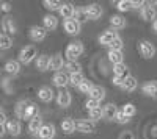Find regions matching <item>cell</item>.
Masks as SVG:
<instances>
[{"label": "cell", "instance_id": "obj_32", "mask_svg": "<svg viewBox=\"0 0 157 139\" xmlns=\"http://www.w3.org/2000/svg\"><path fill=\"white\" fill-rule=\"evenodd\" d=\"M88 12H86V8L85 6H80V8H75V14H74V20H77L78 23H82L85 20H88Z\"/></svg>", "mask_w": 157, "mask_h": 139}, {"label": "cell", "instance_id": "obj_44", "mask_svg": "<svg viewBox=\"0 0 157 139\" xmlns=\"http://www.w3.org/2000/svg\"><path fill=\"white\" fill-rule=\"evenodd\" d=\"M124 80H126V78H123V77H118V75H113L112 83H113L115 86H118V87H121V86L124 84Z\"/></svg>", "mask_w": 157, "mask_h": 139}, {"label": "cell", "instance_id": "obj_28", "mask_svg": "<svg viewBox=\"0 0 157 139\" xmlns=\"http://www.w3.org/2000/svg\"><path fill=\"white\" fill-rule=\"evenodd\" d=\"M61 131H63L64 134H72L74 131H77V130H75V122H74L72 119H64V120H61Z\"/></svg>", "mask_w": 157, "mask_h": 139}, {"label": "cell", "instance_id": "obj_41", "mask_svg": "<svg viewBox=\"0 0 157 139\" xmlns=\"http://www.w3.org/2000/svg\"><path fill=\"white\" fill-rule=\"evenodd\" d=\"M110 47V50H121V52H123V47H124V42H123V39H121V37L120 36H118L116 37V39L109 45Z\"/></svg>", "mask_w": 157, "mask_h": 139}, {"label": "cell", "instance_id": "obj_5", "mask_svg": "<svg viewBox=\"0 0 157 139\" xmlns=\"http://www.w3.org/2000/svg\"><path fill=\"white\" fill-rule=\"evenodd\" d=\"M75 130L78 133H83V134H90V133H94L96 131V122L93 120H77L75 122Z\"/></svg>", "mask_w": 157, "mask_h": 139}, {"label": "cell", "instance_id": "obj_14", "mask_svg": "<svg viewBox=\"0 0 157 139\" xmlns=\"http://www.w3.org/2000/svg\"><path fill=\"white\" fill-rule=\"evenodd\" d=\"M116 37H118V31H115V30H105L99 36V44L101 45H110L116 39Z\"/></svg>", "mask_w": 157, "mask_h": 139}, {"label": "cell", "instance_id": "obj_20", "mask_svg": "<svg viewBox=\"0 0 157 139\" xmlns=\"http://www.w3.org/2000/svg\"><path fill=\"white\" fill-rule=\"evenodd\" d=\"M43 27L49 31H52V30H57V27H58V19L55 17V16H52V14H46L44 17H43Z\"/></svg>", "mask_w": 157, "mask_h": 139}, {"label": "cell", "instance_id": "obj_21", "mask_svg": "<svg viewBox=\"0 0 157 139\" xmlns=\"http://www.w3.org/2000/svg\"><path fill=\"white\" fill-rule=\"evenodd\" d=\"M6 131L11 134V136H19L21 131H22V125L19 120H8L6 123Z\"/></svg>", "mask_w": 157, "mask_h": 139}, {"label": "cell", "instance_id": "obj_1", "mask_svg": "<svg viewBox=\"0 0 157 139\" xmlns=\"http://www.w3.org/2000/svg\"><path fill=\"white\" fill-rule=\"evenodd\" d=\"M83 50H85V47H83V44L80 41H72V42L68 44L66 50H64V56H66L69 61H75L78 56L83 53Z\"/></svg>", "mask_w": 157, "mask_h": 139}, {"label": "cell", "instance_id": "obj_31", "mask_svg": "<svg viewBox=\"0 0 157 139\" xmlns=\"http://www.w3.org/2000/svg\"><path fill=\"white\" fill-rule=\"evenodd\" d=\"M85 80H86V78L83 77L82 72H78V73H71V75H69V84L74 86V87H77V89H78V86H80Z\"/></svg>", "mask_w": 157, "mask_h": 139}, {"label": "cell", "instance_id": "obj_19", "mask_svg": "<svg viewBox=\"0 0 157 139\" xmlns=\"http://www.w3.org/2000/svg\"><path fill=\"white\" fill-rule=\"evenodd\" d=\"M85 8H86V12H88V17L91 20H98L102 16V8L98 3H91V5H88Z\"/></svg>", "mask_w": 157, "mask_h": 139}, {"label": "cell", "instance_id": "obj_4", "mask_svg": "<svg viewBox=\"0 0 157 139\" xmlns=\"http://www.w3.org/2000/svg\"><path fill=\"white\" fill-rule=\"evenodd\" d=\"M29 36H30V39L33 42H41V41L46 39L47 30L44 27H41V25H33V27L30 28V31H29Z\"/></svg>", "mask_w": 157, "mask_h": 139}, {"label": "cell", "instance_id": "obj_12", "mask_svg": "<svg viewBox=\"0 0 157 139\" xmlns=\"http://www.w3.org/2000/svg\"><path fill=\"white\" fill-rule=\"evenodd\" d=\"M63 66H66V62H64V59H63V56H61L60 53H57V55H54V56H50L49 70H52V72L57 73V72H61Z\"/></svg>", "mask_w": 157, "mask_h": 139}, {"label": "cell", "instance_id": "obj_45", "mask_svg": "<svg viewBox=\"0 0 157 139\" xmlns=\"http://www.w3.org/2000/svg\"><path fill=\"white\" fill-rule=\"evenodd\" d=\"M0 9H2L3 12H10V11L13 9V6H11L8 2H2V3H0Z\"/></svg>", "mask_w": 157, "mask_h": 139}, {"label": "cell", "instance_id": "obj_11", "mask_svg": "<svg viewBox=\"0 0 157 139\" xmlns=\"http://www.w3.org/2000/svg\"><path fill=\"white\" fill-rule=\"evenodd\" d=\"M54 97H55V92L52 91L50 86H41V87H39V91H38V98L41 100V102L49 103V102H52V100H54Z\"/></svg>", "mask_w": 157, "mask_h": 139}, {"label": "cell", "instance_id": "obj_43", "mask_svg": "<svg viewBox=\"0 0 157 139\" xmlns=\"http://www.w3.org/2000/svg\"><path fill=\"white\" fill-rule=\"evenodd\" d=\"M85 106H86L88 111H91V109L101 108V102H98V100H94V98H88V100H86V103H85Z\"/></svg>", "mask_w": 157, "mask_h": 139}, {"label": "cell", "instance_id": "obj_36", "mask_svg": "<svg viewBox=\"0 0 157 139\" xmlns=\"http://www.w3.org/2000/svg\"><path fill=\"white\" fill-rule=\"evenodd\" d=\"M64 67H66V70L69 72V75H71V73H78V72H82V66L78 64L77 61H68Z\"/></svg>", "mask_w": 157, "mask_h": 139}, {"label": "cell", "instance_id": "obj_23", "mask_svg": "<svg viewBox=\"0 0 157 139\" xmlns=\"http://www.w3.org/2000/svg\"><path fill=\"white\" fill-rule=\"evenodd\" d=\"M5 70L10 73V75H17L21 72V62L19 61H14V59H10L5 62Z\"/></svg>", "mask_w": 157, "mask_h": 139}, {"label": "cell", "instance_id": "obj_48", "mask_svg": "<svg viewBox=\"0 0 157 139\" xmlns=\"http://www.w3.org/2000/svg\"><path fill=\"white\" fill-rule=\"evenodd\" d=\"M152 30H154V31L157 33V19H155V20L152 22Z\"/></svg>", "mask_w": 157, "mask_h": 139}, {"label": "cell", "instance_id": "obj_35", "mask_svg": "<svg viewBox=\"0 0 157 139\" xmlns=\"http://www.w3.org/2000/svg\"><path fill=\"white\" fill-rule=\"evenodd\" d=\"M43 5H44V8L49 9V11H58L63 3H61V2H57V0H44Z\"/></svg>", "mask_w": 157, "mask_h": 139}, {"label": "cell", "instance_id": "obj_3", "mask_svg": "<svg viewBox=\"0 0 157 139\" xmlns=\"http://www.w3.org/2000/svg\"><path fill=\"white\" fill-rule=\"evenodd\" d=\"M138 50H140V55L145 58V59H152L154 56H155V47H154V44H151L149 41H140L138 42Z\"/></svg>", "mask_w": 157, "mask_h": 139}, {"label": "cell", "instance_id": "obj_47", "mask_svg": "<svg viewBox=\"0 0 157 139\" xmlns=\"http://www.w3.org/2000/svg\"><path fill=\"white\" fill-rule=\"evenodd\" d=\"M120 139H135V137H134V134L130 133V131H123L120 134Z\"/></svg>", "mask_w": 157, "mask_h": 139}, {"label": "cell", "instance_id": "obj_15", "mask_svg": "<svg viewBox=\"0 0 157 139\" xmlns=\"http://www.w3.org/2000/svg\"><path fill=\"white\" fill-rule=\"evenodd\" d=\"M102 111H104V119L105 120H115L116 119V114L120 112V109L116 108L115 103H107L102 106Z\"/></svg>", "mask_w": 157, "mask_h": 139}, {"label": "cell", "instance_id": "obj_6", "mask_svg": "<svg viewBox=\"0 0 157 139\" xmlns=\"http://www.w3.org/2000/svg\"><path fill=\"white\" fill-rule=\"evenodd\" d=\"M63 28H64V31H66L68 34L77 36L78 33L82 31V23H78V22L74 20V19H69V20H64V22H63Z\"/></svg>", "mask_w": 157, "mask_h": 139}, {"label": "cell", "instance_id": "obj_27", "mask_svg": "<svg viewBox=\"0 0 157 139\" xmlns=\"http://www.w3.org/2000/svg\"><path fill=\"white\" fill-rule=\"evenodd\" d=\"M88 95H90V98H94L98 102H102V100L105 98V89H104L102 86H94Z\"/></svg>", "mask_w": 157, "mask_h": 139}, {"label": "cell", "instance_id": "obj_25", "mask_svg": "<svg viewBox=\"0 0 157 139\" xmlns=\"http://www.w3.org/2000/svg\"><path fill=\"white\" fill-rule=\"evenodd\" d=\"M43 119L41 117H35V119H32L30 122H29V131L32 133V134H38L39 133V130H41L43 128Z\"/></svg>", "mask_w": 157, "mask_h": 139}, {"label": "cell", "instance_id": "obj_24", "mask_svg": "<svg viewBox=\"0 0 157 139\" xmlns=\"http://www.w3.org/2000/svg\"><path fill=\"white\" fill-rule=\"evenodd\" d=\"M30 103H32V102H29V100H21V102L16 103L14 112H16V116H17L19 119H24V117H25V111H27V108H29Z\"/></svg>", "mask_w": 157, "mask_h": 139}, {"label": "cell", "instance_id": "obj_37", "mask_svg": "<svg viewBox=\"0 0 157 139\" xmlns=\"http://www.w3.org/2000/svg\"><path fill=\"white\" fill-rule=\"evenodd\" d=\"M121 111L124 112L127 117H134V116H135V112H137V106H135L134 103H126V105L123 106Z\"/></svg>", "mask_w": 157, "mask_h": 139}, {"label": "cell", "instance_id": "obj_30", "mask_svg": "<svg viewBox=\"0 0 157 139\" xmlns=\"http://www.w3.org/2000/svg\"><path fill=\"white\" fill-rule=\"evenodd\" d=\"M113 75L127 78V77H129V67L124 64V62H121V64H115V66H113Z\"/></svg>", "mask_w": 157, "mask_h": 139}, {"label": "cell", "instance_id": "obj_42", "mask_svg": "<svg viewBox=\"0 0 157 139\" xmlns=\"http://www.w3.org/2000/svg\"><path fill=\"white\" fill-rule=\"evenodd\" d=\"M129 120H130V117H127L123 111L118 112V114H116V119H115V122L120 123V125H126V123H129Z\"/></svg>", "mask_w": 157, "mask_h": 139}, {"label": "cell", "instance_id": "obj_40", "mask_svg": "<svg viewBox=\"0 0 157 139\" xmlns=\"http://www.w3.org/2000/svg\"><path fill=\"white\" fill-rule=\"evenodd\" d=\"M93 87H94V84H93V83H91L90 80H85L80 86H78V91H80L82 94H90Z\"/></svg>", "mask_w": 157, "mask_h": 139}, {"label": "cell", "instance_id": "obj_33", "mask_svg": "<svg viewBox=\"0 0 157 139\" xmlns=\"http://www.w3.org/2000/svg\"><path fill=\"white\" fill-rule=\"evenodd\" d=\"M11 47H13V37L5 34V33H2V34H0V48H2V50H8Z\"/></svg>", "mask_w": 157, "mask_h": 139}, {"label": "cell", "instance_id": "obj_29", "mask_svg": "<svg viewBox=\"0 0 157 139\" xmlns=\"http://www.w3.org/2000/svg\"><path fill=\"white\" fill-rule=\"evenodd\" d=\"M123 58H124V55H123L121 50H109V61L113 62V66L115 64H121Z\"/></svg>", "mask_w": 157, "mask_h": 139}, {"label": "cell", "instance_id": "obj_13", "mask_svg": "<svg viewBox=\"0 0 157 139\" xmlns=\"http://www.w3.org/2000/svg\"><path fill=\"white\" fill-rule=\"evenodd\" d=\"M39 139H54L55 137V125L54 123H44L43 128L38 133Z\"/></svg>", "mask_w": 157, "mask_h": 139}, {"label": "cell", "instance_id": "obj_8", "mask_svg": "<svg viewBox=\"0 0 157 139\" xmlns=\"http://www.w3.org/2000/svg\"><path fill=\"white\" fill-rule=\"evenodd\" d=\"M140 12H141L143 20H146V22H154L157 19V11L152 6V3H146L145 6L140 9Z\"/></svg>", "mask_w": 157, "mask_h": 139}, {"label": "cell", "instance_id": "obj_34", "mask_svg": "<svg viewBox=\"0 0 157 139\" xmlns=\"http://www.w3.org/2000/svg\"><path fill=\"white\" fill-rule=\"evenodd\" d=\"M38 116H39V114H38V105H36V103H30L29 108H27V111H25V117H24V119L32 120V119H35V117H38Z\"/></svg>", "mask_w": 157, "mask_h": 139}, {"label": "cell", "instance_id": "obj_16", "mask_svg": "<svg viewBox=\"0 0 157 139\" xmlns=\"http://www.w3.org/2000/svg\"><path fill=\"white\" fill-rule=\"evenodd\" d=\"M52 81H54V84L57 87H60V89H64L68 84H69V75H66L64 72H57L54 75V78H52Z\"/></svg>", "mask_w": 157, "mask_h": 139}, {"label": "cell", "instance_id": "obj_22", "mask_svg": "<svg viewBox=\"0 0 157 139\" xmlns=\"http://www.w3.org/2000/svg\"><path fill=\"white\" fill-rule=\"evenodd\" d=\"M137 86H138V81L135 77H132V75H129V77L124 80V84L121 86V89L126 91V92H134L137 89Z\"/></svg>", "mask_w": 157, "mask_h": 139}, {"label": "cell", "instance_id": "obj_38", "mask_svg": "<svg viewBox=\"0 0 157 139\" xmlns=\"http://www.w3.org/2000/svg\"><path fill=\"white\" fill-rule=\"evenodd\" d=\"M116 8L120 11H130L132 9V0H120V2H116Z\"/></svg>", "mask_w": 157, "mask_h": 139}, {"label": "cell", "instance_id": "obj_2", "mask_svg": "<svg viewBox=\"0 0 157 139\" xmlns=\"http://www.w3.org/2000/svg\"><path fill=\"white\" fill-rule=\"evenodd\" d=\"M38 58V50L35 45H25L19 52V62L21 64H30L33 59Z\"/></svg>", "mask_w": 157, "mask_h": 139}, {"label": "cell", "instance_id": "obj_26", "mask_svg": "<svg viewBox=\"0 0 157 139\" xmlns=\"http://www.w3.org/2000/svg\"><path fill=\"white\" fill-rule=\"evenodd\" d=\"M110 25L113 27V30H121L126 27V19L120 14H113L110 17Z\"/></svg>", "mask_w": 157, "mask_h": 139}, {"label": "cell", "instance_id": "obj_39", "mask_svg": "<svg viewBox=\"0 0 157 139\" xmlns=\"http://www.w3.org/2000/svg\"><path fill=\"white\" fill-rule=\"evenodd\" d=\"M88 116H90V120L96 122V120H99L101 117H104V111H102V108L91 109V111H88Z\"/></svg>", "mask_w": 157, "mask_h": 139}, {"label": "cell", "instance_id": "obj_17", "mask_svg": "<svg viewBox=\"0 0 157 139\" xmlns=\"http://www.w3.org/2000/svg\"><path fill=\"white\" fill-rule=\"evenodd\" d=\"M60 16L64 19V20H69V19H74V14H75V8L72 3H63L61 8L58 9Z\"/></svg>", "mask_w": 157, "mask_h": 139}, {"label": "cell", "instance_id": "obj_10", "mask_svg": "<svg viewBox=\"0 0 157 139\" xmlns=\"http://www.w3.org/2000/svg\"><path fill=\"white\" fill-rule=\"evenodd\" d=\"M57 103H58V106H61V108H68V106L72 103V95H71V92L66 91V89H60V92L57 94Z\"/></svg>", "mask_w": 157, "mask_h": 139}, {"label": "cell", "instance_id": "obj_18", "mask_svg": "<svg viewBox=\"0 0 157 139\" xmlns=\"http://www.w3.org/2000/svg\"><path fill=\"white\" fill-rule=\"evenodd\" d=\"M35 64H36V69L39 72H46L49 70V64H50V56L49 55H39L35 61Z\"/></svg>", "mask_w": 157, "mask_h": 139}, {"label": "cell", "instance_id": "obj_46", "mask_svg": "<svg viewBox=\"0 0 157 139\" xmlns=\"http://www.w3.org/2000/svg\"><path fill=\"white\" fill-rule=\"evenodd\" d=\"M145 5H146V3H145V2H141V0H138V2H134V0H132V9H138V8L141 9Z\"/></svg>", "mask_w": 157, "mask_h": 139}, {"label": "cell", "instance_id": "obj_7", "mask_svg": "<svg viewBox=\"0 0 157 139\" xmlns=\"http://www.w3.org/2000/svg\"><path fill=\"white\" fill-rule=\"evenodd\" d=\"M141 92L146 97H151L154 100H157V80H151L141 84Z\"/></svg>", "mask_w": 157, "mask_h": 139}, {"label": "cell", "instance_id": "obj_9", "mask_svg": "<svg viewBox=\"0 0 157 139\" xmlns=\"http://www.w3.org/2000/svg\"><path fill=\"white\" fill-rule=\"evenodd\" d=\"M0 27H2V31L5 34H16V23L10 16L2 17V22H0Z\"/></svg>", "mask_w": 157, "mask_h": 139}]
</instances>
